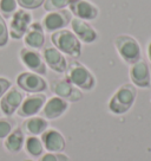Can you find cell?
<instances>
[{
	"mask_svg": "<svg viewBox=\"0 0 151 161\" xmlns=\"http://www.w3.org/2000/svg\"><path fill=\"white\" fill-rule=\"evenodd\" d=\"M66 80L81 90H92L96 86V78L84 64L71 60L66 68Z\"/></svg>",
	"mask_w": 151,
	"mask_h": 161,
	"instance_id": "cell-1",
	"label": "cell"
},
{
	"mask_svg": "<svg viewBox=\"0 0 151 161\" xmlns=\"http://www.w3.org/2000/svg\"><path fill=\"white\" fill-rule=\"evenodd\" d=\"M51 42L53 43L55 49H58L61 53H65L72 58H78L81 55V40L70 30L61 29L55 31L51 35Z\"/></svg>",
	"mask_w": 151,
	"mask_h": 161,
	"instance_id": "cell-2",
	"label": "cell"
},
{
	"mask_svg": "<svg viewBox=\"0 0 151 161\" xmlns=\"http://www.w3.org/2000/svg\"><path fill=\"white\" fill-rule=\"evenodd\" d=\"M137 91L132 84H124L113 94L109 102V109L112 114L122 115L131 109L136 100Z\"/></svg>",
	"mask_w": 151,
	"mask_h": 161,
	"instance_id": "cell-3",
	"label": "cell"
},
{
	"mask_svg": "<svg viewBox=\"0 0 151 161\" xmlns=\"http://www.w3.org/2000/svg\"><path fill=\"white\" fill-rule=\"evenodd\" d=\"M115 47L126 64H135L142 58L139 43L129 35H121L115 38Z\"/></svg>",
	"mask_w": 151,
	"mask_h": 161,
	"instance_id": "cell-4",
	"label": "cell"
},
{
	"mask_svg": "<svg viewBox=\"0 0 151 161\" xmlns=\"http://www.w3.org/2000/svg\"><path fill=\"white\" fill-rule=\"evenodd\" d=\"M17 84L21 90L31 94L43 92L47 89V82L40 75L34 72H21L17 77Z\"/></svg>",
	"mask_w": 151,
	"mask_h": 161,
	"instance_id": "cell-5",
	"label": "cell"
},
{
	"mask_svg": "<svg viewBox=\"0 0 151 161\" xmlns=\"http://www.w3.org/2000/svg\"><path fill=\"white\" fill-rule=\"evenodd\" d=\"M72 20V13L69 10H58L49 12L43 19V29L47 32H55L67 26Z\"/></svg>",
	"mask_w": 151,
	"mask_h": 161,
	"instance_id": "cell-6",
	"label": "cell"
},
{
	"mask_svg": "<svg viewBox=\"0 0 151 161\" xmlns=\"http://www.w3.org/2000/svg\"><path fill=\"white\" fill-rule=\"evenodd\" d=\"M31 24H32V15L30 12L24 11V8L15 11L11 20L8 33L13 39H21L27 32Z\"/></svg>",
	"mask_w": 151,
	"mask_h": 161,
	"instance_id": "cell-7",
	"label": "cell"
},
{
	"mask_svg": "<svg viewBox=\"0 0 151 161\" xmlns=\"http://www.w3.org/2000/svg\"><path fill=\"white\" fill-rule=\"evenodd\" d=\"M51 90L55 92L58 97L70 102H78L83 98L81 89H78L72 83L64 78V80H55L51 83Z\"/></svg>",
	"mask_w": 151,
	"mask_h": 161,
	"instance_id": "cell-8",
	"label": "cell"
},
{
	"mask_svg": "<svg viewBox=\"0 0 151 161\" xmlns=\"http://www.w3.org/2000/svg\"><path fill=\"white\" fill-rule=\"evenodd\" d=\"M20 59L23 64L29 68L32 72L38 74V75H46L47 69H46V64L44 62V58L41 55L35 51L34 49L31 47H23L20 50Z\"/></svg>",
	"mask_w": 151,
	"mask_h": 161,
	"instance_id": "cell-9",
	"label": "cell"
},
{
	"mask_svg": "<svg viewBox=\"0 0 151 161\" xmlns=\"http://www.w3.org/2000/svg\"><path fill=\"white\" fill-rule=\"evenodd\" d=\"M46 102L45 94H32L27 96L25 100H23L20 107L18 108V115L20 117H31V116L38 114L43 109Z\"/></svg>",
	"mask_w": 151,
	"mask_h": 161,
	"instance_id": "cell-10",
	"label": "cell"
},
{
	"mask_svg": "<svg viewBox=\"0 0 151 161\" xmlns=\"http://www.w3.org/2000/svg\"><path fill=\"white\" fill-rule=\"evenodd\" d=\"M70 12L76 18L83 20H93L99 14V8L89 0H71Z\"/></svg>",
	"mask_w": 151,
	"mask_h": 161,
	"instance_id": "cell-11",
	"label": "cell"
},
{
	"mask_svg": "<svg viewBox=\"0 0 151 161\" xmlns=\"http://www.w3.org/2000/svg\"><path fill=\"white\" fill-rule=\"evenodd\" d=\"M23 100H24V94L18 88L15 86L10 88L0 101V109L3 111V114L6 116L13 115L20 107Z\"/></svg>",
	"mask_w": 151,
	"mask_h": 161,
	"instance_id": "cell-12",
	"label": "cell"
},
{
	"mask_svg": "<svg viewBox=\"0 0 151 161\" xmlns=\"http://www.w3.org/2000/svg\"><path fill=\"white\" fill-rule=\"evenodd\" d=\"M41 142L44 149L51 153H61L65 149V137L57 129H46L41 134Z\"/></svg>",
	"mask_w": 151,
	"mask_h": 161,
	"instance_id": "cell-13",
	"label": "cell"
},
{
	"mask_svg": "<svg viewBox=\"0 0 151 161\" xmlns=\"http://www.w3.org/2000/svg\"><path fill=\"white\" fill-rule=\"evenodd\" d=\"M130 78L132 80V83L138 88H150V69L144 60L141 59L135 64H132L130 69Z\"/></svg>",
	"mask_w": 151,
	"mask_h": 161,
	"instance_id": "cell-14",
	"label": "cell"
},
{
	"mask_svg": "<svg viewBox=\"0 0 151 161\" xmlns=\"http://www.w3.org/2000/svg\"><path fill=\"white\" fill-rule=\"evenodd\" d=\"M43 58L47 66H50L51 69L58 74H63L66 71L67 68V62H66L64 55L61 53L58 49H55L53 46H47L44 49L43 52Z\"/></svg>",
	"mask_w": 151,
	"mask_h": 161,
	"instance_id": "cell-15",
	"label": "cell"
},
{
	"mask_svg": "<svg viewBox=\"0 0 151 161\" xmlns=\"http://www.w3.org/2000/svg\"><path fill=\"white\" fill-rule=\"evenodd\" d=\"M69 108L67 101L63 100L58 96L51 97L49 101H46L43 110H41V117L47 119V120H55L60 117L63 114H65V111Z\"/></svg>",
	"mask_w": 151,
	"mask_h": 161,
	"instance_id": "cell-16",
	"label": "cell"
},
{
	"mask_svg": "<svg viewBox=\"0 0 151 161\" xmlns=\"http://www.w3.org/2000/svg\"><path fill=\"white\" fill-rule=\"evenodd\" d=\"M71 26H72L73 33L77 36V38L86 44L93 43L98 38V33L96 32V30L89 23H86L85 20L79 19V18H72Z\"/></svg>",
	"mask_w": 151,
	"mask_h": 161,
	"instance_id": "cell-17",
	"label": "cell"
},
{
	"mask_svg": "<svg viewBox=\"0 0 151 161\" xmlns=\"http://www.w3.org/2000/svg\"><path fill=\"white\" fill-rule=\"evenodd\" d=\"M24 42L25 44L31 49H41L45 44V35H44V29L39 21H35L31 24L27 32L24 36Z\"/></svg>",
	"mask_w": 151,
	"mask_h": 161,
	"instance_id": "cell-18",
	"label": "cell"
},
{
	"mask_svg": "<svg viewBox=\"0 0 151 161\" xmlns=\"http://www.w3.org/2000/svg\"><path fill=\"white\" fill-rule=\"evenodd\" d=\"M47 126L49 123L44 117L31 116L30 119L24 121V123L21 125V130L30 136H37L41 135L47 129Z\"/></svg>",
	"mask_w": 151,
	"mask_h": 161,
	"instance_id": "cell-19",
	"label": "cell"
},
{
	"mask_svg": "<svg viewBox=\"0 0 151 161\" xmlns=\"http://www.w3.org/2000/svg\"><path fill=\"white\" fill-rule=\"evenodd\" d=\"M24 131L21 128H17L14 130L11 131V134L5 139V148L10 153H19L23 149L24 146Z\"/></svg>",
	"mask_w": 151,
	"mask_h": 161,
	"instance_id": "cell-20",
	"label": "cell"
},
{
	"mask_svg": "<svg viewBox=\"0 0 151 161\" xmlns=\"http://www.w3.org/2000/svg\"><path fill=\"white\" fill-rule=\"evenodd\" d=\"M26 152L30 154L32 158H40L44 151V146L40 139L37 136H29L25 141Z\"/></svg>",
	"mask_w": 151,
	"mask_h": 161,
	"instance_id": "cell-21",
	"label": "cell"
},
{
	"mask_svg": "<svg viewBox=\"0 0 151 161\" xmlns=\"http://www.w3.org/2000/svg\"><path fill=\"white\" fill-rule=\"evenodd\" d=\"M17 0H0V11L5 18H10L17 11Z\"/></svg>",
	"mask_w": 151,
	"mask_h": 161,
	"instance_id": "cell-22",
	"label": "cell"
},
{
	"mask_svg": "<svg viewBox=\"0 0 151 161\" xmlns=\"http://www.w3.org/2000/svg\"><path fill=\"white\" fill-rule=\"evenodd\" d=\"M70 3H71V0H45V3H44V8H45V11H47V12L63 10V8H65Z\"/></svg>",
	"mask_w": 151,
	"mask_h": 161,
	"instance_id": "cell-23",
	"label": "cell"
},
{
	"mask_svg": "<svg viewBox=\"0 0 151 161\" xmlns=\"http://www.w3.org/2000/svg\"><path fill=\"white\" fill-rule=\"evenodd\" d=\"M13 130V122L8 119H0V140L6 139Z\"/></svg>",
	"mask_w": 151,
	"mask_h": 161,
	"instance_id": "cell-24",
	"label": "cell"
},
{
	"mask_svg": "<svg viewBox=\"0 0 151 161\" xmlns=\"http://www.w3.org/2000/svg\"><path fill=\"white\" fill-rule=\"evenodd\" d=\"M8 36L10 33H8L6 21L4 17L0 14V47H4L8 43Z\"/></svg>",
	"mask_w": 151,
	"mask_h": 161,
	"instance_id": "cell-25",
	"label": "cell"
},
{
	"mask_svg": "<svg viewBox=\"0 0 151 161\" xmlns=\"http://www.w3.org/2000/svg\"><path fill=\"white\" fill-rule=\"evenodd\" d=\"M17 3L24 8V10H35L40 7L45 0H17Z\"/></svg>",
	"mask_w": 151,
	"mask_h": 161,
	"instance_id": "cell-26",
	"label": "cell"
},
{
	"mask_svg": "<svg viewBox=\"0 0 151 161\" xmlns=\"http://www.w3.org/2000/svg\"><path fill=\"white\" fill-rule=\"evenodd\" d=\"M39 161H70L69 156L63 153H47L41 156Z\"/></svg>",
	"mask_w": 151,
	"mask_h": 161,
	"instance_id": "cell-27",
	"label": "cell"
},
{
	"mask_svg": "<svg viewBox=\"0 0 151 161\" xmlns=\"http://www.w3.org/2000/svg\"><path fill=\"white\" fill-rule=\"evenodd\" d=\"M11 88V80L5 78V77H0V98L5 95V92Z\"/></svg>",
	"mask_w": 151,
	"mask_h": 161,
	"instance_id": "cell-28",
	"label": "cell"
},
{
	"mask_svg": "<svg viewBox=\"0 0 151 161\" xmlns=\"http://www.w3.org/2000/svg\"><path fill=\"white\" fill-rule=\"evenodd\" d=\"M148 58L151 62V42L149 43V45H148Z\"/></svg>",
	"mask_w": 151,
	"mask_h": 161,
	"instance_id": "cell-29",
	"label": "cell"
},
{
	"mask_svg": "<svg viewBox=\"0 0 151 161\" xmlns=\"http://www.w3.org/2000/svg\"><path fill=\"white\" fill-rule=\"evenodd\" d=\"M25 161H33V160H25Z\"/></svg>",
	"mask_w": 151,
	"mask_h": 161,
	"instance_id": "cell-30",
	"label": "cell"
}]
</instances>
